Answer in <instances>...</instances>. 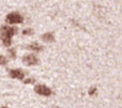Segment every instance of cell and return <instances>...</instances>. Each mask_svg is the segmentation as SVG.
Wrapping results in <instances>:
<instances>
[{
    "instance_id": "8fae6325",
    "label": "cell",
    "mask_w": 122,
    "mask_h": 108,
    "mask_svg": "<svg viewBox=\"0 0 122 108\" xmlns=\"http://www.w3.org/2000/svg\"><path fill=\"white\" fill-rule=\"evenodd\" d=\"M95 92H96V88H90V89H89V92H88V93H89L90 95H92Z\"/></svg>"
},
{
    "instance_id": "8992f818",
    "label": "cell",
    "mask_w": 122,
    "mask_h": 108,
    "mask_svg": "<svg viewBox=\"0 0 122 108\" xmlns=\"http://www.w3.org/2000/svg\"><path fill=\"white\" fill-rule=\"evenodd\" d=\"M41 39H43L45 42H53L54 41V36H53L52 33H45L44 36H41Z\"/></svg>"
},
{
    "instance_id": "7c38bea8",
    "label": "cell",
    "mask_w": 122,
    "mask_h": 108,
    "mask_svg": "<svg viewBox=\"0 0 122 108\" xmlns=\"http://www.w3.org/2000/svg\"><path fill=\"white\" fill-rule=\"evenodd\" d=\"M30 83H34V79L30 78V79H25V84H30Z\"/></svg>"
},
{
    "instance_id": "5b68a950",
    "label": "cell",
    "mask_w": 122,
    "mask_h": 108,
    "mask_svg": "<svg viewBox=\"0 0 122 108\" xmlns=\"http://www.w3.org/2000/svg\"><path fill=\"white\" fill-rule=\"evenodd\" d=\"M10 75L12 78H16V79H23V77H25L23 72L20 71V70H11Z\"/></svg>"
},
{
    "instance_id": "6da1fadb",
    "label": "cell",
    "mask_w": 122,
    "mask_h": 108,
    "mask_svg": "<svg viewBox=\"0 0 122 108\" xmlns=\"http://www.w3.org/2000/svg\"><path fill=\"white\" fill-rule=\"evenodd\" d=\"M17 32V28L16 27H9V26H3L0 30V37H1L2 42H3L4 46H10L12 43V36Z\"/></svg>"
},
{
    "instance_id": "7a4b0ae2",
    "label": "cell",
    "mask_w": 122,
    "mask_h": 108,
    "mask_svg": "<svg viewBox=\"0 0 122 108\" xmlns=\"http://www.w3.org/2000/svg\"><path fill=\"white\" fill-rule=\"evenodd\" d=\"M22 20H23L22 16L17 12L10 13L6 16V22H8L9 24H18V23H21Z\"/></svg>"
},
{
    "instance_id": "9c48e42d",
    "label": "cell",
    "mask_w": 122,
    "mask_h": 108,
    "mask_svg": "<svg viewBox=\"0 0 122 108\" xmlns=\"http://www.w3.org/2000/svg\"><path fill=\"white\" fill-rule=\"evenodd\" d=\"M32 32H33V30L32 29H27V30H23V34H32Z\"/></svg>"
},
{
    "instance_id": "30bf717a",
    "label": "cell",
    "mask_w": 122,
    "mask_h": 108,
    "mask_svg": "<svg viewBox=\"0 0 122 108\" xmlns=\"http://www.w3.org/2000/svg\"><path fill=\"white\" fill-rule=\"evenodd\" d=\"M9 53H10V54H11L12 58H15V49H13V48L9 49Z\"/></svg>"
},
{
    "instance_id": "ba28073f",
    "label": "cell",
    "mask_w": 122,
    "mask_h": 108,
    "mask_svg": "<svg viewBox=\"0 0 122 108\" xmlns=\"http://www.w3.org/2000/svg\"><path fill=\"white\" fill-rule=\"evenodd\" d=\"M6 62H8V60H6L5 57H3V56L0 55V64L3 65V64H6Z\"/></svg>"
},
{
    "instance_id": "52a82bcc",
    "label": "cell",
    "mask_w": 122,
    "mask_h": 108,
    "mask_svg": "<svg viewBox=\"0 0 122 108\" xmlns=\"http://www.w3.org/2000/svg\"><path fill=\"white\" fill-rule=\"evenodd\" d=\"M28 48L29 49H33V50H36V51H39L43 49V47H41V45H38L37 43H34V44H31V45L28 46Z\"/></svg>"
},
{
    "instance_id": "277c9868",
    "label": "cell",
    "mask_w": 122,
    "mask_h": 108,
    "mask_svg": "<svg viewBox=\"0 0 122 108\" xmlns=\"http://www.w3.org/2000/svg\"><path fill=\"white\" fill-rule=\"evenodd\" d=\"M23 62L28 65H34L38 63V59L34 55H29L27 57H23Z\"/></svg>"
},
{
    "instance_id": "4fadbf2b",
    "label": "cell",
    "mask_w": 122,
    "mask_h": 108,
    "mask_svg": "<svg viewBox=\"0 0 122 108\" xmlns=\"http://www.w3.org/2000/svg\"><path fill=\"white\" fill-rule=\"evenodd\" d=\"M2 108H6V107H2Z\"/></svg>"
},
{
    "instance_id": "3957f363",
    "label": "cell",
    "mask_w": 122,
    "mask_h": 108,
    "mask_svg": "<svg viewBox=\"0 0 122 108\" xmlns=\"http://www.w3.org/2000/svg\"><path fill=\"white\" fill-rule=\"evenodd\" d=\"M35 92L38 93V94H41V95L49 96V95H51L52 91H51L48 87L44 86V84H37V86L35 87Z\"/></svg>"
}]
</instances>
